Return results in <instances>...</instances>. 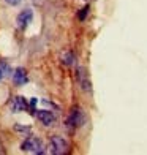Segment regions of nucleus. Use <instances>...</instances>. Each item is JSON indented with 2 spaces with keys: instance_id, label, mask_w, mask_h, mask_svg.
Instances as JSON below:
<instances>
[{
  "instance_id": "obj_11",
  "label": "nucleus",
  "mask_w": 147,
  "mask_h": 155,
  "mask_svg": "<svg viewBox=\"0 0 147 155\" xmlns=\"http://www.w3.org/2000/svg\"><path fill=\"white\" fill-rule=\"evenodd\" d=\"M62 62H64L65 63V65H71V63H73V54H64V55H62Z\"/></svg>"
},
{
  "instance_id": "obj_13",
  "label": "nucleus",
  "mask_w": 147,
  "mask_h": 155,
  "mask_svg": "<svg viewBox=\"0 0 147 155\" xmlns=\"http://www.w3.org/2000/svg\"><path fill=\"white\" fill-rule=\"evenodd\" d=\"M5 2L8 3V5H18V3L21 2V0H5Z\"/></svg>"
},
{
  "instance_id": "obj_5",
  "label": "nucleus",
  "mask_w": 147,
  "mask_h": 155,
  "mask_svg": "<svg viewBox=\"0 0 147 155\" xmlns=\"http://www.w3.org/2000/svg\"><path fill=\"white\" fill-rule=\"evenodd\" d=\"M37 117L41 120V124H44V125H52L54 122H55V116L52 114L51 111H46V109H41V111H38L37 112Z\"/></svg>"
},
{
  "instance_id": "obj_1",
  "label": "nucleus",
  "mask_w": 147,
  "mask_h": 155,
  "mask_svg": "<svg viewBox=\"0 0 147 155\" xmlns=\"http://www.w3.org/2000/svg\"><path fill=\"white\" fill-rule=\"evenodd\" d=\"M22 150L24 152H32V153H44V146L38 138H27L22 143Z\"/></svg>"
},
{
  "instance_id": "obj_6",
  "label": "nucleus",
  "mask_w": 147,
  "mask_h": 155,
  "mask_svg": "<svg viewBox=\"0 0 147 155\" xmlns=\"http://www.w3.org/2000/svg\"><path fill=\"white\" fill-rule=\"evenodd\" d=\"M11 111L13 112H21V111H24L25 108H27V101L24 100L22 97H15L11 100Z\"/></svg>"
},
{
  "instance_id": "obj_4",
  "label": "nucleus",
  "mask_w": 147,
  "mask_h": 155,
  "mask_svg": "<svg viewBox=\"0 0 147 155\" xmlns=\"http://www.w3.org/2000/svg\"><path fill=\"white\" fill-rule=\"evenodd\" d=\"M32 18H33V13H32L30 8H27V10H24L22 13H19V16H18V19H16L18 27H19V29H25V27L32 22Z\"/></svg>"
},
{
  "instance_id": "obj_7",
  "label": "nucleus",
  "mask_w": 147,
  "mask_h": 155,
  "mask_svg": "<svg viewBox=\"0 0 147 155\" xmlns=\"http://www.w3.org/2000/svg\"><path fill=\"white\" fill-rule=\"evenodd\" d=\"M13 81H15L16 86H22L27 82V73L24 68H16L15 73H13Z\"/></svg>"
},
{
  "instance_id": "obj_9",
  "label": "nucleus",
  "mask_w": 147,
  "mask_h": 155,
  "mask_svg": "<svg viewBox=\"0 0 147 155\" xmlns=\"http://www.w3.org/2000/svg\"><path fill=\"white\" fill-rule=\"evenodd\" d=\"M8 73H10V67L6 65L5 62H0V81H2Z\"/></svg>"
},
{
  "instance_id": "obj_8",
  "label": "nucleus",
  "mask_w": 147,
  "mask_h": 155,
  "mask_svg": "<svg viewBox=\"0 0 147 155\" xmlns=\"http://www.w3.org/2000/svg\"><path fill=\"white\" fill-rule=\"evenodd\" d=\"M78 78H79V82H81V87L86 90H90V82L87 81V76H86V73H84V70L82 68H79L78 70Z\"/></svg>"
},
{
  "instance_id": "obj_12",
  "label": "nucleus",
  "mask_w": 147,
  "mask_h": 155,
  "mask_svg": "<svg viewBox=\"0 0 147 155\" xmlns=\"http://www.w3.org/2000/svg\"><path fill=\"white\" fill-rule=\"evenodd\" d=\"M87 13H89V6H84L82 11L79 13V19H81V21H84V19H86V15H87Z\"/></svg>"
},
{
  "instance_id": "obj_2",
  "label": "nucleus",
  "mask_w": 147,
  "mask_h": 155,
  "mask_svg": "<svg viewBox=\"0 0 147 155\" xmlns=\"http://www.w3.org/2000/svg\"><path fill=\"white\" fill-rule=\"evenodd\" d=\"M70 149V146L67 143V139H64L62 136H52L51 138V152L55 155H62L67 153Z\"/></svg>"
},
{
  "instance_id": "obj_10",
  "label": "nucleus",
  "mask_w": 147,
  "mask_h": 155,
  "mask_svg": "<svg viewBox=\"0 0 147 155\" xmlns=\"http://www.w3.org/2000/svg\"><path fill=\"white\" fill-rule=\"evenodd\" d=\"M15 130L16 131H19V133H24V135H30V133H32V128H30V127H22V125H15Z\"/></svg>"
},
{
  "instance_id": "obj_3",
  "label": "nucleus",
  "mask_w": 147,
  "mask_h": 155,
  "mask_svg": "<svg viewBox=\"0 0 147 155\" xmlns=\"http://www.w3.org/2000/svg\"><path fill=\"white\" fill-rule=\"evenodd\" d=\"M84 120H86L84 112L79 108H74L71 112H70V116L67 119V125L70 127V128H78V127H81L84 124Z\"/></svg>"
}]
</instances>
